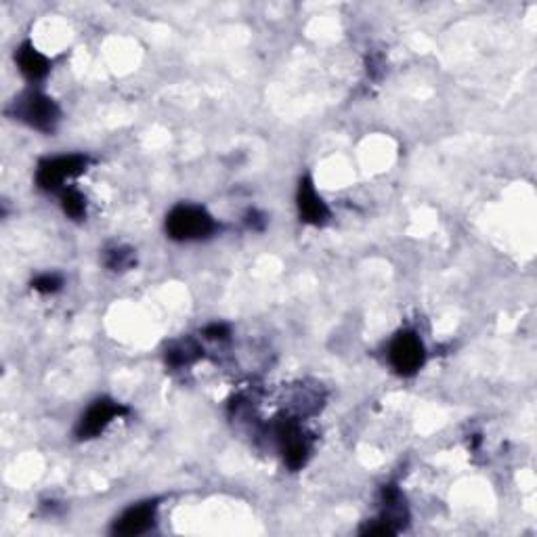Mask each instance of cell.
<instances>
[{
  "label": "cell",
  "mask_w": 537,
  "mask_h": 537,
  "mask_svg": "<svg viewBox=\"0 0 537 537\" xmlns=\"http://www.w3.org/2000/svg\"><path fill=\"white\" fill-rule=\"evenodd\" d=\"M61 206H64V213L74 221H83L86 216V200L85 195L78 192V189H65L61 194Z\"/></svg>",
  "instance_id": "30bf717a"
},
{
  "label": "cell",
  "mask_w": 537,
  "mask_h": 537,
  "mask_svg": "<svg viewBox=\"0 0 537 537\" xmlns=\"http://www.w3.org/2000/svg\"><path fill=\"white\" fill-rule=\"evenodd\" d=\"M168 362L173 365H187L200 357V349L194 343H179L168 351Z\"/></svg>",
  "instance_id": "8fae6325"
},
{
  "label": "cell",
  "mask_w": 537,
  "mask_h": 537,
  "mask_svg": "<svg viewBox=\"0 0 537 537\" xmlns=\"http://www.w3.org/2000/svg\"><path fill=\"white\" fill-rule=\"evenodd\" d=\"M216 223L206 210L198 206H176L166 219L168 235L176 242L204 240L213 235Z\"/></svg>",
  "instance_id": "6da1fadb"
},
{
  "label": "cell",
  "mask_w": 537,
  "mask_h": 537,
  "mask_svg": "<svg viewBox=\"0 0 537 537\" xmlns=\"http://www.w3.org/2000/svg\"><path fill=\"white\" fill-rule=\"evenodd\" d=\"M155 521V502H143L139 506L128 508L124 514L115 521L114 533L122 537H134L149 532Z\"/></svg>",
  "instance_id": "52a82bcc"
},
{
  "label": "cell",
  "mask_w": 537,
  "mask_h": 537,
  "mask_svg": "<svg viewBox=\"0 0 537 537\" xmlns=\"http://www.w3.org/2000/svg\"><path fill=\"white\" fill-rule=\"evenodd\" d=\"M34 290H38L40 294H53V292H57L64 282H61L59 275H43V277H36V280L32 282Z\"/></svg>",
  "instance_id": "7c38bea8"
},
{
  "label": "cell",
  "mask_w": 537,
  "mask_h": 537,
  "mask_svg": "<svg viewBox=\"0 0 537 537\" xmlns=\"http://www.w3.org/2000/svg\"><path fill=\"white\" fill-rule=\"evenodd\" d=\"M15 59H17L19 70H22L24 76L32 80V83H38V80L46 78V74L51 72L49 59H46L43 53H38L36 49H34L30 43L19 46Z\"/></svg>",
  "instance_id": "9c48e42d"
},
{
  "label": "cell",
  "mask_w": 537,
  "mask_h": 537,
  "mask_svg": "<svg viewBox=\"0 0 537 537\" xmlns=\"http://www.w3.org/2000/svg\"><path fill=\"white\" fill-rule=\"evenodd\" d=\"M133 261H134V258H133V253H131V250H112V253H110V256H107V261H105V263H107V267H110V269H115V271H118V269L131 267Z\"/></svg>",
  "instance_id": "4fadbf2b"
},
{
  "label": "cell",
  "mask_w": 537,
  "mask_h": 537,
  "mask_svg": "<svg viewBox=\"0 0 537 537\" xmlns=\"http://www.w3.org/2000/svg\"><path fill=\"white\" fill-rule=\"evenodd\" d=\"M124 413H126V407L115 403V401H110V399L94 401V403L86 410L85 416L80 418L78 428H76L78 439L97 437V434L104 433L115 418L124 416Z\"/></svg>",
  "instance_id": "5b68a950"
},
{
  "label": "cell",
  "mask_w": 537,
  "mask_h": 537,
  "mask_svg": "<svg viewBox=\"0 0 537 537\" xmlns=\"http://www.w3.org/2000/svg\"><path fill=\"white\" fill-rule=\"evenodd\" d=\"M275 433L277 441H280L285 464H288L292 471H298V468L307 462L309 455V441L304 437L303 428L296 423H292V420H282V423L277 424Z\"/></svg>",
  "instance_id": "8992f818"
},
{
  "label": "cell",
  "mask_w": 537,
  "mask_h": 537,
  "mask_svg": "<svg viewBox=\"0 0 537 537\" xmlns=\"http://www.w3.org/2000/svg\"><path fill=\"white\" fill-rule=\"evenodd\" d=\"M86 155H61V158H51L40 162L38 173H36V185L45 192H55L64 185L65 179L83 174L88 166Z\"/></svg>",
  "instance_id": "3957f363"
},
{
  "label": "cell",
  "mask_w": 537,
  "mask_h": 537,
  "mask_svg": "<svg viewBox=\"0 0 537 537\" xmlns=\"http://www.w3.org/2000/svg\"><path fill=\"white\" fill-rule=\"evenodd\" d=\"M298 213H301V219L309 223V225H323L330 216L328 206L317 195L315 185H313L309 176H304L301 181V187H298Z\"/></svg>",
  "instance_id": "ba28073f"
},
{
  "label": "cell",
  "mask_w": 537,
  "mask_h": 537,
  "mask_svg": "<svg viewBox=\"0 0 537 537\" xmlns=\"http://www.w3.org/2000/svg\"><path fill=\"white\" fill-rule=\"evenodd\" d=\"M13 110H15V115L19 120L28 122L32 128H36V131H43V133L55 131L59 115H61L55 101L38 91H30L22 94L19 99H15Z\"/></svg>",
  "instance_id": "7a4b0ae2"
},
{
  "label": "cell",
  "mask_w": 537,
  "mask_h": 537,
  "mask_svg": "<svg viewBox=\"0 0 537 537\" xmlns=\"http://www.w3.org/2000/svg\"><path fill=\"white\" fill-rule=\"evenodd\" d=\"M389 357L393 368H395L401 376H413V373L423 368L426 359L423 340L413 334V332H401V334L393 340Z\"/></svg>",
  "instance_id": "277c9868"
},
{
  "label": "cell",
  "mask_w": 537,
  "mask_h": 537,
  "mask_svg": "<svg viewBox=\"0 0 537 537\" xmlns=\"http://www.w3.org/2000/svg\"><path fill=\"white\" fill-rule=\"evenodd\" d=\"M206 336H208V338H214V340H216V338H221V340H223V338H227V336H229V330L225 328V325H219V323H216V325H210V328H206Z\"/></svg>",
  "instance_id": "5bb4252c"
}]
</instances>
